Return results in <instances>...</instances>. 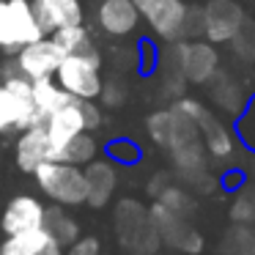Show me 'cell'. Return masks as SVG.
<instances>
[{"label":"cell","instance_id":"cell-1","mask_svg":"<svg viewBox=\"0 0 255 255\" xmlns=\"http://www.w3.org/2000/svg\"><path fill=\"white\" fill-rule=\"evenodd\" d=\"M116 236L121 247H127L134 255H154L162 247V236L156 225L151 222V214L140 200L124 198L116 206Z\"/></svg>","mask_w":255,"mask_h":255},{"label":"cell","instance_id":"cell-2","mask_svg":"<svg viewBox=\"0 0 255 255\" xmlns=\"http://www.w3.org/2000/svg\"><path fill=\"white\" fill-rule=\"evenodd\" d=\"M33 176H36L39 189L50 200H55V203H61V206L85 203L88 187H85V170L80 165L50 159V162H41L33 170Z\"/></svg>","mask_w":255,"mask_h":255},{"label":"cell","instance_id":"cell-3","mask_svg":"<svg viewBox=\"0 0 255 255\" xmlns=\"http://www.w3.org/2000/svg\"><path fill=\"white\" fill-rule=\"evenodd\" d=\"M44 30L36 22L28 0H0V50L17 55L25 44L41 39Z\"/></svg>","mask_w":255,"mask_h":255},{"label":"cell","instance_id":"cell-4","mask_svg":"<svg viewBox=\"0 0 255 255\" xmlns=\"http://www.w3.org/2000/svg\"><path fill=\"white\" fill-rule=\"evenodd\" d=\"M102 55L99 50L83 52V55H66L55 72V80L66 94L77 99H99L102 94Z\"/></svg>","mask_w":255,"mask_h":255},{"label":"cell","instance_id":"cell-5","mask_svg":"<svg viewBox=\"0 0 255 255\" xmlns=\"http://www.w3.org/2000/svg\"><path fill=\"white\" fill-rule=\"evenodd\" d=\"M178 69L189 85H209L211 77L220 72V52L217 44L203 39H178L170 47Z\"/></svg>","mask_w":255,"mask_h":255},{"label":"cell","instance_id":"cell-6","mask_svg":"<svg viewBox=\"0 0 255 255\" xmlns=\"http://www.w3.org/2000/svg\"><path fill=\"white\" fill-rule=\"evenodd\" d=\"M148 214H151V222L156 225V231H159V236H162L165 244H170L173 250L187 253V255L203 253V244H206L203 236L195 231L192 222H189L187 217H178L176 211H170L167 206H162L159 200L148 209Z\"/></svg>","mask_w":255,"mask_h":255},{"label":"cell","instance_id":"cell-7","mask_svg":"<svg viewBox=\"0 0 255 255\" xmlns=\"http://www.w3.org/2000/svg\"><path fill=\"white\" fill-rule=\"evenodd\" d=\"M66 58V52L61 50L52 36H41V39L25 44L22 50L14 55V66L19 74H25L28 80H39V77H55L61 61Z\"/></svg>","mask_w":255,"mask_h":255},{"label":"cell","instance_id":"cell-8","mask_svg":"<svg viewBox=\"0 0 255 255\" xmlns=\"http://www.w3.org/2000/svg\"><path fill=\"white\" fill-rule=\"evenodd\" d=\"M247 19L239 0H209L203 6V39L211 44H228Z\"/></svg>","mask_w":255,"mask_h":255},{"label":"cell","instance_id":"cell-9","mask_svg":"<svg viewBox=\"0 0 255 255\" xmlns=\"http://www.w3.org/2000/svg\"><path fill=\"white\" fill-rule=\"evenodd\" d=\"M132 3L159 39L165 41L181 39V25H184V14H187L184 0H132Z\"/></svg>","mask_w":255,"mask_h":255},{"label":"cell","instance_id":"cell-10","mask_svg":"<svg viewBox=\"0 0 255 255\" xmlns=\"http://www.w3.org/2000/svg\"><path fill=\"white\" fill-rule=\"evenodd\" d=\"M52 156H55V148L44 124H33L19 132L17 145H14V162L22 173H33L41 162H50Z\"/></svg>","mask_w":255,"mask_h":255},{"label":"cell","instance_id":"cell-11","mask_svg":"<svg viewBox=\"0 0 255 255\" xmlns=\"http://www.w3.org/2000/svg\"><path fill=\"white\" fill-rule=\"evenodd\" d=\"M44 129H47V134H50L52 148H55V156H58V151H61L74 134L88 132V129H85V118H83V99L72 96L63 107H58L55 113H50V116L44 118ZM55 156H52V159H55Z\"/></svg>","mask_w":255,"mask_h":255},{"label":"cell","instance_id":"cell-12","mask_svg":"<svg viewBox=\"0 0 255 255\" xmlns=\"http://www.w3.org/2000/svg\"><path fill=\"white\" fill-rule=\"evenodd\" d=\"M30 8H33L36 22L44 30V36H52L55 30L69 28V25H83L80 0H33Z\"/></svg>","mask_w":255,"mask_h":255},{"label":"cell","instance_id":"cell-13","mask_svg":"<svg viewBox=\"0 0 255 255\" xmlns=\"http://www.w3.org/2000/svg\"><path fill=\"white\" fill-rule=\"evenodd\" d=\"M41 222H44V206L33 195H17V198H11L6 203V209H3V217H0V228H3L6 236L41 228Z\"/></svg>","mask_w":255,"mask_h":255},{"label":"cell","instance_id":"cell-14","mask_svg":"<svg viewBox=\"0 0 255 255\" xmlns=\"http://www.w3.org/2000/svg\"><path fill=\"white\" fill-rule=\"evenodd\" d=\"M85 187H88L85 203H88L91 209H105V206L110 203L116 187H118L116 167L105 159H91L88 165H85Z\"/></svg>","mask_w":255,"mask_h":255},{"label":"cell","instance_id":"cell-15","mask_svg":"<svg viewBox=\"0 0 255 255\" xmlns=\"http://www.w3.org/2000/svg\"><path fill=\"white\" fill-rule=\"evenodd\" d=\"M209 96L222 113H228V116H239V113L244 110V105H247V99H250L247 91H244V83L233 72H228V69H220V72L211 77Z\"/></svg>","mask_w":255,"mask_h":255},{"label":"cell","instance_id":"cell-16","mask_svg":"<svg viewBox=\"0 0 255 255\" xmlns=\"http://www.w3.org/2000/svg\"><path fill=\"white\" fill-rule=\"evenodd\" d=\"M0 255H63V247L44 228H33L6 236V242L0 244Z\"/></svg>","mask_w":255,"mask_h":255},{"label":"cell","instance_id":"cell-17","mask_svg":"<svg viewBox=\"0 0 255 255\" xmlns=\"http://www.w3.org/2000/svg\"><path fill=\"white\" fill-rule=\"evenodd\" d=\"M96 19H99V28L107 36H129L137 28L140 14L132 0H102Z\"/></svg>","mask_w":255,"mask_h":255},{"label":"cell","instance_id":"cell-18","mask_svg":"<svg viewBox=\"0 0 255 255\" xmlns=\"http://www.w3.org/2000/svg\"><path fill=\"white\" fill-rule=\"evenodd\" d=\"M198 127H200V140H203V145H206V151H209L211 159H217V162L231 159L233 145H236L231 129H228L211 110L203 113V118L198 121Z\"/></svg>","mask_w":255,"mask_h":255},{"label":"cell","instance_id":"cell-19","mask_svg":"<svg viewBox=\"0 0 255 255\" xmlns=\"http://www.w3.org/2000/svg\"><path fill=\"white\" fill-rule=\"evenodd\" d=\"M41 228H44V231L50 233V236L55 239V242L61 244L63 250L72 247V244L80 239V225H77V220H74V217H69L66 211H63L61 203L44 209V222H41Z\"/></svg>","mask_w":255,"mask_h":255},{"label":"cell","instance_id":"cell-20","mask_svg":"<svg viewBox=\"0 0 255 255\" xmlns=\"http://www.w3.org/2000/svg\"><path fill=\"white\" fill-rule=\"evenodd\" d=\"M30 83H33V105H36L41 124H44V118L50 113H55L58 107H63L72 99V94H66L58 85V80H52V77H39V80H30Z\"/></svg>","mask_w":255,"mask_h":255},{"label":"cell","instance_id":"cell-21","mask_svg":"<svg viewBox=\"0 0 255 255\" xmlns=\"http://www.w3.org/2000/svg\"><path fill=\"white\" fill-rule=\"evenodd\" d=\"M96 151H99V145H96L94 134H91V132H80V134H74V137L69 140L61 151H58L55 159L83 167V165H88L91 159H96Z\"/></svg>","mask_w":255,"mask_h":255},{"label":"cell","instance_id":"cell-22","mask_svg":"<svg viewBox=\"0 0 255 255\" xmlns=\"http://www.w3.org/2000/svg\"><path fill=\"white\" fill-rule=\"evenodd\" d=\"M222 255H255V225H239L228 228L220 244Z\"/></svg>","mask_w":255,"mask_h":255},{"label":"cell","instance_id":"cell-23","mask_svg":"<svg viewBox=\"0 0 255 255\" xmlns=\"http://www.w3.org/2000/svg\"><path fill=\"white\" fill-rule=\"evenodd\" d=\"M52 39L61 44V50L66 52V55H83V52L96 50L94 41H91V36H88V30H85L83 25H69V28L55 30Z\"/></svg>","mask_w":255,"mask_h":255},{"label":"cell","instance_id":"cell-24","mask_svg":"<svg viewBox=\"0 0 255 255\" xmlns=\"http://www.w3.org/2000/svg\"><path fill=\"white\" fill-rule=\"evenodd\" d=\"M156 200H159L162 206H167L170 211H176L178 217H187V220H192V214L198 211V200H195V195L189 192V189L178 187V184H170V187H167Z\"/></svg>","mask_w":255,"mask_h":255},{"label":"cell","instance_id":"cell-25","mask_svg":"<svg viewBox=\"0 0 255 255\" xmlns=\"http://www.w3.org/2000/svg\"><path fill=\"white\" fill-rule=\"evenodd\" d=\"M6 132H22V110L14 94L0 83V134Z\"/></svg>","mask_w":255,"mask_h":255},{"label":"cell","instance_id":"cell-26","mask_svg":"<svg viewBox=\"0 0 255 255\" xmlns=\"http://www.w3.org/2000/svg\"><path fill=\"white\" fill-rule=\"evenodd\" d=\"M231 203V220L239 225H255V184L239 187Z\"/></svg>","mask_w":255,"mask_h":255},{"label":"cell","instance_id":"cell-27","mask_svg":"<svg viewBox=\"0 0 255 255\" xmlns=\"http://www.w3.org/2000/svg\"><path fill=\"white\" fill-rule=\"evenodd\" d=\"M228 44L233 47V55L239 58L242 63H250V66H255V19H244L242 28L233 33V39L228 41Z\"/></svg>","mask_w":255,"mask_h":255},{"label":"cell","instance_id":"cell-28","mask_svg":"<svg viewBox=\"0 0 255 255\" xmlns=\"http://www.w3.org/2000/svg\"><path fill=\"white\" fill-rule=\"evenodd\" d=\"M236 137L255 154V96L247 99L244 110L239 113V118H236Z\"/></svg>","mask_w":255,"mask_h":255},{"label":"cell","instance_id":"cell-29","mask_svg":"<svg viewBox=\"0 0 255 255\" xmlns=\"http://www.w3.org/2000/svg\"><path fill=\"white\" fill-rule=\"evenodd\" d=\"M145 129H148V137L154 140L159 148H165L167 137H170V107L151 113V116L145 118Z\"/></svg>","mask_w":255,"mask_h":255},{"label":"cell","instance_id":"cell-30","mask_svg":"<svg viewBox=\"0 0 255 255\" xmlns=\"http://www.w3.org/2000/svg\"><path fill=\"white\" fill-rule=\"evenodd\" d=\"M181 39H203V6H187Z\"/></svg>","mask_w":255,"mask_h":255},{"label":"cell","instance_id":"cell-31","mask_svg":"<svg viewBox=\"0 0 255 255\" xmlns=\"http://www.w3.org/2000/svg\"><path fill=\"white\" fill-rule=\"evenodd\" d=\"M107 154L113 156L116 162H124V165H134V162L140 159V148L132 143V140H113L110 145H107Z\"/></svg>","mask_w":255,"mask_h":255},{"label":"cell","instance_id":"cell-32","mask_svg":"<svg viewBox=\"0 0 255 255\" xmlns=\"http://www.w3.org/2000/svg\"><path fill=\"white\" fill-rule=\"evenodd\" d=\"M63 255H102V244L96 236H80L72 247L63 250Z\"/></svg>","mask_w":255,"mask_h":255},{"label":"cell","instance_id":"cell-33","mask_svg":"<svg viewBox=\"0 0 255 255\" xmlns=\"http://www.w3.org/2000/svg\"><path fill=\"white\" fill-rule=\"evenodd\" d=\"M102 102H105L107 107H118L124 105V99H127V85H121L118 80H113V83H102Z\"/></svg>","mask_w":255,"mask_h":255},{"label":"cell","instance_id":"cell-34","mask_svg":"<svg viewBox=\"0 0 255 255\" xmlns=\"http://www.w3.org/2000/svg\"><path fill=\"white\" fill-rule=\"evenodd\" d=\"M244 184H247V173H244L242 167H231V170H225L220 178L222 192H228V195H233L239 187H244Z\"/></svg>","mask_w":255,"mask_h":255},{"label":"cell","instance_id":"cell-35","mask_svg":"<svg viewBox=\"0 0 255 255\" xmlns=\"http://www.w3.org/2000/svg\"><path fill=\"white\" fill-rule=\"evenodd\" d=\"M170 184H173V176H170L167 170H165V173H156V176L148 181V195H151V198H159V195L165 192Z\"/></svg>","mask_w":255,"mask_h":255},{"label":"cell","instance_id":"cell-36","mask_svg":"<svg viewBox=\"0 0 255 255\" xmlns=\"http://www.w3.org/2000/svg\"><path fill=\"white\" fill-rule=\"evenodd\" d=\"M253 176H255V159H253Z\"/></svg>","mask_w":255,"mask_h":255}]
</instances>
